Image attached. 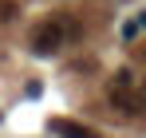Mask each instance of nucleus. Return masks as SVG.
<instances>
[{"instance_id": "f257e3e1", "label": "nucleus", "mask_w": 146, "mask_h": 138, "mask_svg": "<svg viewBox=\"0 0 146 138\" xmlns=\"http://www.w3.org/2000/svg\"><path fill=\"white\" fill-rule=\"evenodd\" d=\"M83 28L75 20H67V16H48V20H40L36 28H32V36H28V47L36 51V55H55L59 47L67 44L71 36H79Z\"/></svg>"}, {"instance_id": "f03ea898", "label": "nucleus", "mask_w": 146, "mask_h": 138, "mask_svg": "<svg viewBox=\"0 0 146 138\" xmlns=\"http://www.w3.org/2000/svg\"><path fill=\"white\" fill-rule=\"evenodd\" d=\"M111 103L119 107L122 115H130V118L142 115V99H138V95H130V87H119V83H115V87H111Z\"/></svg>"}, {"instance_id": "7ed1b4c3", "label": "nucleus", "mask_w": 146, "mask_h": 138, "mask_svg": "<svg viewBox=\"0 0 146 138\" xmlns=\"http://www.w3.org/2000/svg\"><path fill=\"white\" fill-rule=\"evenodd\" d=\"M48 126H51V134H59V138H99L91 126H83V122H71V118H51Z\"/></svg>"}, {"instance_id": "20e7f679", "label": "nucleus", "mask_w": 146, "mask_h": 138, "mask_svg": "<svg viewBox=\"0 0 146 138\" xmlns=\"http://www.w3.org/2000/svg\"><path fill=\"white\" fill-rule=\"evenodd\" d=\"M138 28H142V16H134V20L126 24V32H122V36H126V40H134V36H138Z\"/></svg>"}, {"instance_id": "39448f33", "label": "nucleus", "mask_w": 146, "mask_h": 138, "mask_svg": "<svg viewBox=\"0 0 146 138\" xmlns=\"http://www.w3.org/2000/svg\"><path fill=\"white\" fill-rule=\"evenodd\" d=\"M12 12H16L12 4H0V20H12Z\"/></svg>"}]
</instances>
